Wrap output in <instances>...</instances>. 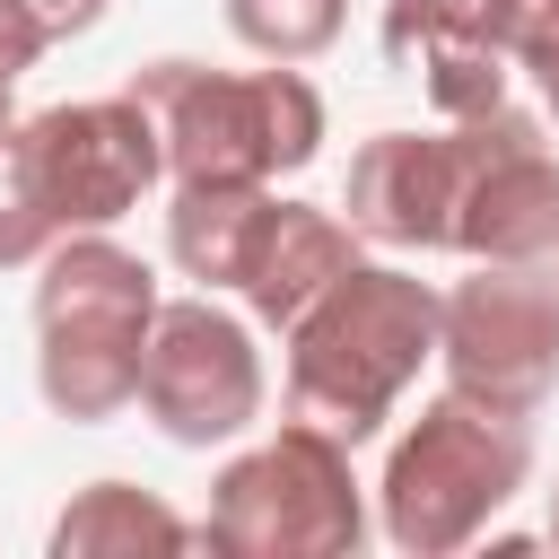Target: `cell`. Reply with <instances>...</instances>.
Segmentation results:
<instances>
[{
    "instance_id": "cell-1",
    "label": "cell",
    "mask_w": 559,
    "mask_h": 559,
    "mask_svg": "<svg viewBox=\"0 0 559 559\" xmlns=\"http://www.w3.org/2000/svg\"><path fill=\"white\" fill-rule=\"evenodd\" d=\"M236 26L271 52H306L332 35V0H236Z\"/></svg>"
}]
</instances>
